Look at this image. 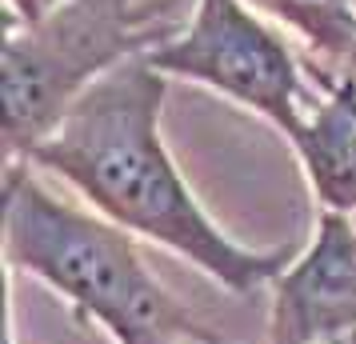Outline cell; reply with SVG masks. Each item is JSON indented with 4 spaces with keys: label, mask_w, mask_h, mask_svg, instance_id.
Instances as JSON below:
<instances>
[{
    "label": "cell",
    "mask_w": 356,
    "mask_h": 344,
    "mask_svg": "<svg viewBox=\"0 0 356 344\" xmlns=\"http://www.w3.org/2000/svg\"><path fill=\"white\" fill-rule=\"evenodd\" d=\"M164 97L168 76L148 56L129 60L92 84L24 161L49 168L104 220L168 248L225 293L268 288L296 252L289 245L248 248L212 220L164 145Z\"/></svg>",
    "instance_id": "6da1fadb"
},
{
    "label": "cell",
    "mask_w": 356,
    "mask_h": 344,
    "mask_svg": "<svg viewBox=\"0 0 356 344\" xmlns=\"http://www.w3.org/2000/svg\"><path fill=\"white\" fill-rule=\"evenodd\" d=\"M4 264L56 293L113 344H220L161 284L136 236L52 197L33 164H4Z\"/></svg>",
    "instance_id": "7a4b0ae2"
},
{
    "label": "cell",
    "mask_w": 356,
    "mask_h": 344,
    "mask_svg": "<svg viewBox=\"0 0 356 344\" xmlns=\"http://www.w3.org/2000/svg\"><path fill=\"white\" fill-rule=\"evenodd\" d=\"M193 8L196 0H65L36 24H8L4 164L24 161L97 81L164 49Z\"/></svg>",
    "instance_id": "3957f363"
},
{
    "label": "cell",
    "mask_w": 356,
    "mask_h": 344,
    "mask_svg": "<svg viewBox=\"0 0 356 344\" xmlns=\"http://www.w3.org/2000/svg\"><path fill=\"white\" fill-rule=\"evenodd\" d=\"M148 60L168 81L204 84L264 116L276 132H284V140L305 116L300 65L280 33L248 8V0H196L188 24Z\"/></svg>",
    "instance_id": "277c9868"
},
{
    "label": "cell",
    "mask_w": 356,
    "mask_h": 344,
    "mask_svg": "<svg viewBox=\"0 0 356 344\" xmlns=\"http://www.w3.org/2000/svg\"><path fill=\"white\" fill-rule=\"evenodd\" d=\"M273 288L268 344H332L356 332V224L321 213L316 229Z\"/></svg>",
    "instance_id": "5b68a950"
},
{
    "label": "cell",
    "mask_w": 356,
    "mask_h": 344,
    "mask_svg": "<svg viewBox=\"0 0 356 344\" xmlns=\"http://www.w3.org/2000/svg\"><path fill=\"white\" fill-rule=\"evenodd\" d=\"M289 136L321 213H356V76L321 84Z\"/></svg>",
    "instance_id": "8992f818"
},
{
    "label": "cell",
    "mask_w": 356,
    "mask_h": 344,
    "mask_svg": "<svg viewBox=\"0 0 356 344\" xmlns=\"http://www.w3.org/2000/svg\"><path fill=\"white\" fill-rule=\"evenodd\" d=\"M300 36L324 65L321 84L356 76V0H248Z\"/></svg>",
    "instance_id": "52a82bcc"
},
{
    "label": "cell",
    "mask_w": 356,
    "mask_h": 344,
    "mask_svg": "<svg viewBox=\"0 0 356 344\" xmlns=\"http://www.w3.org/2000/svg\"><path fill=\"white\" fill-rule=\"evenodd\" d=\"M65 0H8V24H36Z\"/></svg>",
    "instance_id": "ba28073f"
},
{
    "label": "cell",
    "mask_w": 356,
    "mask_h": 344,
    "mask_svg": "<svg viewBox=\"0 0 356 344\" xmlns=\"http://www.w3.org/2000/svg\"><path fill=\"white\" fill-rule=\"evenodd\" d=\"M332 344H356V332L353 336H344V341H332Z\"/></svg>",
    "instance_id": "9c48e42d"
}]
</instances>
